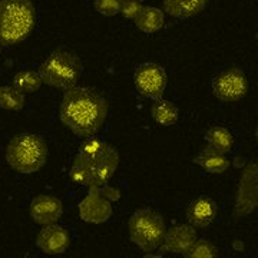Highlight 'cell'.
I'll return each mask as SVG.
<instances>
[{"mask_svg": "<svg viewBox=\"0 0 258 258\" xmlns=\"http://www.w3.org/2000/svg\"><path fill=\"white\" fill-rule=\"evenodd\" d=\"M103 197L108 200V201H118L120 198V192L118 188H113V186H109V185H103V189H101Z\"/></svg>", "mask_w": 258, "mask_h": 258, "instance_id": "25", "label": "cell"}, {"mask_svg": "<svg viewBox=\"0 0 258 258\" xmlns=\"http://www.w3.org/2000/svg\"><path fill=\"white\" fill-rule=\"evenodd\" d=\"M119 154L111 144L101 139L83 142L71 168L72 181L85 186H103L115 175Z\"/></svg>", "mask_w": 258, "mask_h": 258, "instance_id": "2", "label": "cell"}, {"mask_svg": "<svg viewBox=\"0 0 258 258\" xmlns=\"http://www.w3.org/2000/svg\"><path fill=\"white\" fill-rule=\"evenodd\" d=\"M134 83L137 91L142 96L152 101H158L165 92L168 76L165 69L161 64L147 62L137 68L134 74Z\"/></svg>", "mask_w": 258, "mask_h": 258, "instance_id": "7", "label": "cell"}, {"mask_svg": "<svg viewBox=\"0 0 258 258\" xmlns=\"http://www.w3.org/2000/svg\"><path fill=\"white\" fill-rule=\"evenodd\" d=\"M30 218L39 225L56 224L63 214V204L59 198L47 194L35 197L29 207Z\"/></svg>", "mask_w": 258, "mask_h": 258, "instance_id": "11", "label": "cell"}, {"mask_svg": "<svg viewBox=\"0 0 258 258\" xmlns=\"http://www.w3.org/2000/svg\"><path fill=\"white\" fill-rule=\"evenodd\" d=\"M122 0H93V8L103 16H115L120 10Z\"/></svg>", "mask_w": 258, "mask_h": 258, "instance_id": "23", "label": "cell"}, {"mask_svg": "<svg viewBox=\"0 0 258 258\" xmlns=\"http://www.w3.org/2000/svg\"><path fill=\"white\" fill-rule=\"evenodd\" d=\"M135 25L144 33H155L164 26V12L154 6L142 8L135 18Z\"/></svg>", "mask_w": 258, "mask_h": 258, "instance_id": "17", "label": "cell"}, {"mask_svg": "<svg viewBox=\"0 0 258 258\" xmlns=\"http://www.w3.org/2000/svg\"><path fill=\"white\" fill-rule=\"evenodd\" d=\"M151 115L154 120L161 126H172L175 125L178 116H179V111L176 108L175 103L165 101V99H158L151 108Z\"/></svg>", "mask_w": 258, "mask_h": 258, "instance_id": "18", "label": "cell"}, {"mask_svg": "<svg viewBox=\"0 0 258 258\" xmlns=\"http://www.w3.org/2000/svg\"><path fill=\"white\" fill-rule=\"evenodd\" d=\"M42 78L39 71L35 69H23L19 71L18 74L13 78V85L15 88H18L20 92L23 93H33L39 91V88L42 86Z\"/></svg>", "mask_w": 258, "mask_h": 258, "instance_id": "20", "label": "cell"}, {"mask_svg": "<svg viewBox=\"0 0 258 258\" xmlns=\"http://www.w3.org/2000/svg\"><path fill=\"white\" fill-rule=\"evenodd\" d=\"M108 102L98 91L88 86H75L64 92L60 103V120L81 138L96 135L108 116Z\"/></svg>", "mask_w": 258, "mask_h": 258, "instance_id": "1", "label": "cell"}, {"mask_svg": "<svg viewBox=\"0 0 258 258\" xmlns=\"http://www.w3.org/2000/svg\"><path fill=\"white\" fill-rule=\"evenodd\" d=\"M257 164H249L240 179L237 201H235V215L245 217L255 210L258 203V185H257Z\"/></svg>", "mask_w": 258, "mask_h": 258, "instance_id": "9", "label": "cell"}, {"mask_svg": "<svg viewBox=\"0 0 258 258\" xmlns=\"http://www.w3.org/2000/svg\"><path fill=\"white\" fill-rule=\"evenodd\" d=\"M194 162L210 174H222L230 168L231 164V161L225 157V154H221L212 149L211 147H205L201 149L200 154L194 158Z\"/></svg>", "mask_w": 258, "mask_h": 258, "instance_id": "15", "label": "cell"}, {"mask_svg": "<svg viewBox=\"0 0 258 258\" xmlns=\"http://www.w3.org/2000/svg\"><path fill=\"white\" fill-rule=\"evenodd\" d=\"M212 92L222 102H237L248 92L247 76L240 68H231L212 79Z\"/></svg>", "mask_w": 258, "mask_h": 258, "instance_id": "8", "label": "cell"}, {"mask_svg": "<svg viewBox=\"0 0 258 258\" xmlns=\"http://www.w3.org/2000/svg\"><path fill=\"white\" fill-rule=\"evenodd\" d=\"M197 240V231L191 224H181L168 230L164 235L162 244L159 245L164 252L185 254Z\"/></svg>", "mask_w": 258, "mask_h": 258, "instance_id": "13", "label": "cell"}, {"mask_svg": "<svg viewBox=\"0 0 258 258\" xmlns=\"http://www.w3.org/2000/svg\"><path fill=\"white\" fill-rule=\"evenodd\" d=\"M218 215V205L210 198H197L186 208V220L198 228H205L215 221Z\"/></svg>", "mask_w": 258, "mask_h": 258, "instance_id": "14", "label": "cell"}, {"mask_svg": "<svg viewBox=\"0 0 258 258\" xmlns=\"http://www.w3.org/2000/svg\"><path fill=\"white\" fill-rule=\"evenodd\" d=\"M25 106V93L15 86L0 88V108L6 111H20Z\"/></svg>", "mask_w": 258, "mask_h": 258, "instance_id": "21", "label": "cell"}, {"mask_svg": "<svg viewBox=\"0 0 258 258\" xmlns=\"http://www.w3.org/2000/svg\"><path fill=\"white\" fill-rule=\"evenodd\" d=\"M47 144L36 134H19L8 145L6 161L16 172L33 174L46 164Z\"/></svg>", "mask_w": 258, "mask_h": 258, "instance_id": "4", "label": "cell"}, {"mask_svg": "<svg viewBox=\"0 0 258 258\" xmlns=\"http://www.w3.org/2000/svg\"><path fill=\"white\" fill-rule=\"evenodd\" d=\"M36 244L47 255H57L63 254L69 248L71 235L66 228L57 224L43 225V230H40V232L37 234Z\"/></svg>", "mask_w": 258, "mask_h": 258, "instance_id": "12", "label": "cell"}, {"mask_svg": "<svg viewBox=\"0 0 258 258\" xmlns=\"http://www.w3.org/2000/svg\"><path fill=\"white\" fill-rule=\"evenodd\" d=\"M208 0H164V10L169 16L189 19L201 13Z\"/></svg>", "mask_w": 258, "mask_h": 258, "instance_id": "16", "label": "cell"}, {"mask_svg": "<svg viewBox=\"0 0 258 258\" xmlns=\"http://www.w3.org/2000/svg\"><path fill=\"white\" fill-rule=\"evenodd\" d=\"M142 8H144V5H142L141 0H122L119 13L125 19L135 20V18L138 16Z\"/></svg>", "mask_w": 258, "mask_h": 258, "instance_id": "24", "label": "cell"}, {"mask_svg": "<svg viewBox=\"0 0 258 258\" xmlns=\"http://www.w3.org/2000/svg\"><path fill=\"white\" fill-rule=\"evenodd\" d=\"M166 232L161 214L151 208H141L129 218V238L145 252L157 249Z\"/></svg>", "mask_w": 258, "mask_h": 258, "instance_id": "6", "label": "cell"}, {"mask_svg": "<svg viewBox=\"0 0 258 258\" xmlns=\"http://www.w3.org/2000/svg\"><path fill=\"white\" fill-rule=\"evenodd\" d=\"M39 74L43 83L68 92L76 86L82 75L79 57L68 50H55L45 57L39 66Z\"/></svg>", "mask_w": 258, "mask_h": 258, "instance_id": "5", "label": "cell"}, {"mask_svg": "<svg viewBox=\"0 0 258 258\" xmlns=\"http://www.w3.org/2000/svg\"><path fill=\"white\" fill-rule=\"evenodd\" d=\"M205 141L208 142V147L212 149L221 152V154H227L230 152L232 147H234V138L231 135V132L224 126H211L205 134Z\"/></svg>", "mask_w": 258, "mask_h": 258, "instance_id": "19", "label": "cell"}, {"mask_svg": "<svg viewBox=\"0 0 258 258\" xmlns=\"http://www.w3.org/2000/svg\"><path fill=\"white\" fill-rule=\"evenodd\" d=\"M36 9L30 0H0V45L23 42L36 28Z\"/></svg>", "mask_w": 258, "mask_h": 258, "instance_id": "3", "label": "cell"}, {"mask_svg": "<svg viewBox=\"0 0 258 258\" xmlns=\"http://www.w3.org/2000/svg\"><path fill=\"white\" fill-rule=\"evenodd\" d=\"M79 215L91 224H102L111 218V201L103 197L101 186H89V192L79 204Z\"/></svg>", "mask_w": 258, "mask_h": 258, "instance_id": "10", "label": "cell"}, {"mask_svg": "<svg viewBox=\"0 0 258 258\" xmlns=\"http://www.w3.org/2000/svg\"><path fill=\"white\" fill-rule=\"evenodd\" d=\"M188 258H214L218 257V248L208 240H195L184 254Z\"/></svg>", "mask_w": 258, "mask_h": 258, "instance_id": "22", "label": "cell"}]
</instances>
